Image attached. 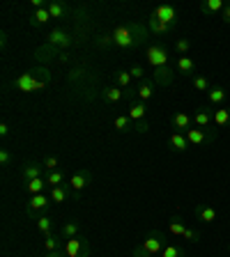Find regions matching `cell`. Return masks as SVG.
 Returning <instances> with one entry per match:
<instances>
[{"label":"cell","instance_id":"6da1fadb","mask_svg":"<svg viewBox=\"0 0 230 257\" xmlns=\"http://www.w3.org/2000/svg\"><path fill=\"white\" fill-rule=\"evenodd\" d=\"M166 246V234L161 230H150L145 239L134 248V257H155Z\"/></svg>","mask_w":230,"mask_h":257},{"label":"cell","instance_id":"7a4b0ae2","mask_svg":"<svg viewBox=\"0 0 230 257\" xmlns=\"http://www.w3.org/2000/svg\"><path fill=\"white\" fill-rule=\"evenodd\" d=\"M62 252H64V257H90L92 248L86 239L76 236V239H64Z\"/></svg>","mask_w":230,"mask_h":257},{"label":"cell","instance_id":"3957f363","mask_svg":"<svg viewBox=\"0 0 230 257\" xmlns=\"http://www.w3.org/2000/svg\"><path fill=\"white\" fill-rule=\"evenodd\" d=\"M145 60L147 64H152V69L157 67H166L168 64V48L164 44H150L145 48Z\"/></svg>","mask_w":230,"mask_h":257},{"label":"cell","instance_id":"277c9868","mask_svg":"<svg viewBox=\"0 0 230 257\" xmlns=\"http://www.w3.org/2000/svg\"><path fill=\"white\" fill-rule=\"evenodd\" d=\"M111 35H113L115 46H120V48H134L136 42H138L136 35H134V30H131V26H118Z\"/></svg>","mask_w":230,"mask_h":257},{"label":"cell","instance_id":"5b68a950","mask_svg":"<svg viewBox=\"0 0 230 257\" xmlns=\"http://www.w3.org/2000/svg\"><path fill=\"white\" fill-rule=\"evenodd\" d=\"M90 182H92V172L83 168V170H76L74 175L69 177L67 184H69V188H71V195H79L86 186H90Z\"/></svg>","mask_w":230,"mask_h":257},{"label":"cell","instance_id":"8992f818","mask_svg":"<svg viewBox=\"0 0 230 257\" xmlns=\"http://www.w3.org/2000/svg\"><path fill=\"white\" fill-rule=\"evenodd\" d=\"M14 87L19 92H35V90H39V80L35 78V74L32 71H26V74H21V76H16L14 78Z\"/></svg>","mask_w":230,"mask_h":257},{"label":"cell","instance_id":"52a82bcc","mask_svg":"<svg viewBox=\"0 0 230 257\" xmlns=\"http://www.w3.org/2000/svg\"><path fill=\"white\" fill-rule=\"evenodd\" d=\"M48 202H51V198H48V193L30 195V200H28V204H26V214H28V216H37L39 211H44V209L48 207Z\"/></svg>","mask_w":230,"mask_h":257},{"label":"cell","instance_id":"ba28073f","mask_svg":"<svg viewBox=\"0 0 230 257\" xmlns=\"http://www.w3.org/2000/svg\"><path fill=\"white\" fill-rule=\"evenodd\" d=\"M152 74H155V85H161V87H168V85H173V80H175V71L171 69V67H157L155 71H152Z\"/></svg>","mask_w":230,"mask_h":257},{"label":"cell","instance_id":"9c48e42d","mask_svg":"<svg viewBox=\"0 0 230 257\" xmlns=\"http://www.w3.org/2000/svg\"><path fill=\"white\" fill-rule=\"evenodd\" d=\"M193 214H196V218H198L200 223H205V225H209V223H214L216 220V209L212 207V204H207V202H200L198 207L193 209Z\"/></svg>","mask_w":230,"mask_h":257},{"label":"cell","instance_id":"30bf717a","mask_svg":"<svg viewBox=\"0 0 230 257\" xmlns=\"http://www.w3.org/2000/svg\"><path fill=\"white\" fill-rule=\"evenodd\" d=\"M152 16H157L159 21L168 23V26H175V23H177V10H175L173 5H161V7H157V10L152 12Z\"/></svg>","mask_w":230,"mask_h":257},{"label":"cell","instance_id":"8fae6325","mask_svg":"<svg viewBox=\"0 0 230 257\" xmlns=\"http://www.w3.org/2000/svg\"><path fill=\"white\" fill-rule=\"evenodd\" d=\"M212 115H214V108H209V106L198 108V110L193 112V124L198 128H207L209 124H214L212 122Z\"/></svg>","mask_w":230,"mask_h":257},{"label":"cell","instance_id":"7c38bea8","mask_svg":"<svg viewBox=\"0 0 230 257\" xmlns=\"http://www.w3.org/2000/svg\"><path fill=\"white\" fill-rule=\"evenodd\" d=\"M191 124H193V117L187 115V112H175L171 117V126L175 131H180V134H187L189 128H191Z\"/></svg>","mask_w":230,"mask_h":257},{"label":"cell","instance_id":"4fadbf2b","mask_svg":"<svg viewBox=\"0 0 230 257\" xmlns=\"http://www.w3.org/2000/svg\"><path fill=\"white\" fill-rule=\"evenodd\" d=\"M48 44H51V46H58V48H67L71 44V37L62 28H53L51 35H48Z\"/></svg>","mask_w":230,"mask_h":257},{"label":"cell","instance_id":"5bb4252c","mask_svg":"<svg viewBox=\"0 0 230 257\" xmlns=\"http://www.w3.org/2000/svg\"><path fill=\"white\" fill-rule=\"evenodd\" d=\"M225 5H228V3H223V0H203V3H200V12L207 16H216V14L221 16Z\"/></svg>","mask_w":230,"mask_h":257},{"label":"cell","instance_id":"9a60e30c","mask_svg":"<svg viewBox=\"0 0 230 257\" xmlns=\"http://www.w3.org/2000/svg\"><path fill=\"white\" fill-rule=\"evenodd\" d=\"M168 145H171V152H187L189 147H191L187 136L180 134V131H173L171 138H168Z\"/></svg>","mask_w":230,"mask_h":257},{"label":"cell","instance_id":"2e32d148","mask_svg":"<svg viewBox=\"0 0 230 257\" xmlns=\"http://www.w3.org/2000/svg\"><path fill=\"white\" fill-rule=\"evenodd\" d=\"M177 71L182 76H187V78H193L196 76V62L191 58H187V55H180L177 58Z\"/></svg>","mask_w":230,"mask_h":257},{"label":"cell","instance_id":"e0dca14e","mask_svg":"<svg viewBox=\"0 0 230 257\" xmlns=\"http://www.w3.org/2000/svg\"><path fill=\"white\" fill-rule=\"evenodd\" d=\"M136 94H138V99L143 103L150 101L152 94H155V80H152V78H143V80H140V85H138V90H136Z\"/></svg>","mask_w":230,"mask_h":257},{"label":"cell","instance_id":"ac0fdd59","mask_svg":"<svg viewBox=\"0 0 230 257\" xmlns=\"http://www.w3.org/2000/svg\"><path fill=\"white\" fill-rule=\"evenodd\" d=\"M71 195V188H69V184H62V186H53L51 191H48V198H51V202H55V204H60V202H64V200Z\"/></svg>","mask_w":230,"mask_h":257},{"label":"cell","instance_id":"d6986e66","mask_svg":"<svg viewBox=\"0 0 230 257\" xmlns=\"http://www.w3.org/2000/svg\"><path fill=\"white\" fill-rule=\"evenodd\" d=\"M147 30L155 32V35H164V32H173V30H175V26H168V23L159 21L157 16L150 14V19H147Z\"/></svg>","mask_w":230,"mask_h":257},{"label":"cell","instance_id":"ffe728a7","mask_svg":"<svg viewBox=\"0 0 230 257\" xmlns=\"http://www.w3.org/2000/svg\"><path fill=\"white\" fill-rule=\"evenodd\" d=\"M184 230H187V225H184V218L182 216H171V220H168V232H171L173 236H184Z\"/></svg>","mask_w":230,"mask_h":257},{"label":"cell","instance_id":"44dd1931","mask_svg":"<svg viewBox=\"0 0 230 257\" xmlns=\"http://www.w3.org/2000/svg\"><path fill=\"white\" fill-rule=\"evenodd\" d=\"M42 166L44 163H26V166H23V179H26V182L39 179V177H42Z\"/></svg>","mask_w":230,"mask_h":257},{"label":"cell","instance_id":"7402d4cb","mask_svg":"<svg viewBox=\"0 0 230 257\" xmlns=\"http://www.w3.org/2000/svg\"><path fill=\"white\" fill-rule=\"evenodd\" d=\"M122 87H118V85H108L106 90H104V94H102V99L104 101H108V103H118L120 99H122Z\"/></svg>","mask_w":230,"mask_h":257},{"label":"cell","instance_id":"603a6c76","mask_svg":"<svg viewBox=\"0 0 230 257\" xmlns=\"http://www.w3.org/2000/svg\"><path fill=\"white\" fill-rule=\"evenodd\" d=\"M129 119L131 122H140V119H145V115H147V106H145L143 101H138V103H134V106L129 108Z\"/></svg>","mask_w":230,"mask_h":257},{"label":"cell","instance_id":"cb8c5ba5","mask_svg":"<svg viewBox=\"0 0 230 257\" xmlns=\"http://www.w3.org/2000/svg\"><path fill=\"white\" fill-rule=\"evenodd\" d=\"M113 126H115V131H120V134H129V131H134L129 115H118V117L113 119Z\"/></svg>","mask_w":230,"mask_h":257},{"label":"cell","instance_id":"d4e9b609","mask_svg":"<svg viewBox=\"0 0 230 257\" xmlns=\"http://www.w3.org/2000/svg\"><path fill=\"white\" fill-rule=\"evenodd\" d=\"M212 122L216 126H228L230 124V108H216L214 115H212Z\"/></svg>","mask_w":230,"mask_h":257},{"label":"cell","instance_id":"484cf974","mask_svg":"<svg viewBox=\"0 0 230 257\" xmlns=\"http://www.w3.org/2000/svg\"><path fill=\"white\" fill-rule=\"evenodd\" d=\"M46 7H48L51 19H62V16L67 14V5H64V3H60V0H51Z\"/></svg>","mask_w":230,"mask_h":257},{"label":"cell","instance_id":"4316f807","mask_svg":"<svg viewBox=\"0 0 230 257\" xmlns=\"http://www.w3.org/2000/svg\"><path fill=\"white\" fill-rule=\"evenodd\" d=\"M81 234V223L79 220H69V223L62 225V236L64 239H76Z\"/></svg>","mask_w":230,"mask_h":257},{"label":"cell","instance_id":"83f0119b","mask_svg":"<svg viewBox=\"0 0 230 257\" xmlns=\"http://www.w3.org/2000/svg\"><path fill=\"white\" fill-rule=\"evenodd\" d=\"M48 19H51V14H48V7H39V10H35V14H32L30 23H32L35 28H39V26H44Z\"/></svg>","mask_w":230,"mask_h":257},{"label":"cell","instance_id":"f1b7e54d","mask_svg":"<svg viewBox=\"0 0 230 257\" xmlns=\"http://www.w3.org/2000/svg\"><path fill=\"white\" fill-rule=\"evenodd\" d=\"M37 230L42 232L44 236L53 234V218H51V216H39L37 218Z\"/></svg>","mask_w":230,"mask_h":257},{"label":"cell","instance_id":"f546056e","mask_svg":"<svg viewBox=\"0 0 230 257\" xmlns=\"http://www.w3.org/2000/svg\"><path fill=\"white\" fill-rule=\"evenodd\" d=\"M48 184H46V179H32V182H26V188H28V193L30 195H39V193H44V188H46Z\"/></svg>","mask_w":230,"mask_h":257},{"label":"cell","instance_id":"4dcf8cb0","mask_svg":"<svg viewBox=\"0 0 230 257\" xmlns=\"http://www.w3.org/2000/svg\"><path fill=\"white\" fill-rule=\"evenodd\" d=\"M161 257H187V250L175 246V243H166L164 250H161Z\"/></svg>","mask_w":230,"mask_h":257},{"label":"cell","instance_id":"1f68e13d","mask_svg":"<svg viewBox=\"0 0 230 257\" xmlns=\"http://www.w3.org/2000/svg\"><path fill=\"white\" fill-rule=\"evenodd\" d=\"M225 101V90L223 87H212V90H209V103H212V106H219V103H223Z\"/></svg>","mask_w":230,"mask_h":257},{"label":"cell","instance_id":"d6a6232c","mask_svg":"<svg viewBox=\"0 0 230 257\" xmlns=\"http://www.w3.org/2000/svg\"><path fill=\"white\" fill-rule=\"evenodd\" d=\"M131 74L129 71H115V83H118V87H122V90H129L131 87Z\"/></svg>","mask_w":230,"mask_h":257},{"label":"cell","instance_id":"836d02e7","mask_svg":"<svg viewBox=\"0 0 230 257\" xmlns=\"http://www.w3.org/2000/svg\"><path fill=\"white\" fill-rule=\"evenodd\" d=\"M191 80H193V87H196V90H198V92H207V90H212V87H209V80H207V76H203V74H196Z\"/></svg>","mask_w":230,"mask_h":257},{"label":"cell","instance_id":"e575fe53","mask_svg":"<svg viewBox=\"0 0 230 257\" xmlns=\"http://www.w3.org/2000/svg\"><path fill=\"white\" fill-rule=\"evenodd\" d=\"M46 184H48L51 188H53V186H62V184H64V175H62L60 170L48 172V175H46Z\"/></svg>","mask_w":230,"mask_h":257},{"label":"cell","instance_id":"d590c367","mask_svg":"<svg viewBox=\"0 0 230 257\" xmlns=\"http://www.w3.org/2000/svg\"><path fill=\"white\" fill-rule=\"evenodd\" d=\"M44 246H46L48 252H55V250H60V239L55 234H48L46 239H44Z\"/></svg>","mask_w":230,"mask_h":257},{"label":"cell","instance_id":"8d00e7d4","mask_svg":"<svg viewBox=\"0 0 230 257\" xmlns=\"http://www.w3.org/2000/svg\"><path fill=\"white\" fill-rule=\"evenodd\" d=\"M182 239L191 241V243H198V241H200V230H196V227H187Z\"/></svg>","mask_w":230,"mask_h":257},{"label":"cell","instance_id":"74e56055","mask_svg":"<svg viewBox=\"0 0 230 257\" xmlns=\"http://www.w3.org/2000/svg\"><path fill=\"white\" fill-rule=\"evenodd\" d=\"M175 48H177V53L180 55H184V53H189V48H191V42H189V39H177L175 42Z\"/></svg>","mask_w":230,"mask_h":257},{"label":"cell","instance_id":"f35d334b","mask_svg":"<svg viewBox=\"0 0 230 257\" xmlns=\"http://www.w3.org/2000/svg\"><path fill=\"white\" fill-rule=\"evenodd\" d=\"M134 131H136V134H147V131H150V124H147V119L134 122Z\"/></svg>","mask_w":230,"mask_h":257},{"label":"cell","instance_id":"ab89813d","mask_svg":"<svg viewBox=\"0 0 230 257\" xmlns=\"http://www.w3.org/2000/svg\"><path fill=\"white\" fill-rule=\"evenodd\" d=\"M129 74H131V78H138V80L145 78V71H143V67H140V64H134V67L129 69Z\"/></svg>","mask_w":230,"mask_h":257},{"label":"cell","instance_id":"60d3db41","mask_svg":"<svg viewBox=\"0 0 230 257\" xmlns=\"http://www.w3.org/2000/svg\"><path fill=\"white\" fill-rule=\"evenodd\" d=\"M44 166H46L48 172L58 170V159H55V156H46V159H44Z\"/></svg>","mask_w":230,"mask_h":257},{"label":"cell","instance_id":"b9f144b4","mask_svg":"<svg viewBox=\"0 0 230 257\" xmlns=\"http://www.w3.org/2000/svg\"><path fill=\"white\" fill-rule=\"evenodd\" d=\"M97 44H99V46H111V44H115V42H113V35H104V37L97 39Z\"/></svg>","mask_w":230,"mask_h":257},{"label":"cell","instance_id":"7bdbcfd3","mask_svg":"<svg viewBox=\"0 0 230 257\" xmlns=\"http://www.w3.org/2000/svg\"><path fill=\"white\" fill-rule=\"evenodd\" d=\"M10 161H12V154H10V150H0V163H3V166H7Z\"/></svg>","mask_w":230,"mask_h":257},{"label":"cell","instance_id":"ee69618b","mask_svg":"<svg viewBox=\"0 0 230 257\" xmlns=\"http://www.w3.org/2000/svg\"><path fill=\"white\" fill-rule=\"evenodd\" d=\"M221 21L228 23V26H230V5H225V10L221 12Z\"/></svg>","mask_w":230,"mask_h":257},{"label":"cell","instance_id":"f6af8a7d","mask_svg":"<svg viewBox=\"0 0 230 257\" xmlns=\"http://www.w3.org/2000/svg\"><path fill=\"white\" fill-rule=\"evenodd\" d=\"M7 134H10V126H7V122H3V124H0V136L5 138Z\"/></svg>","mask_w":230,"mask_h":257},{"label":"cell","instance_id":"bcb514c9","mask_svg":"<svg viewBox=\"0 0 230 257\" xmlns=\"http://www.w3.org/2000/svg\"><path fill=\"white\" fill-rule=\"evenodd\" d=\"M46 257H64V252L62 250H55V252H48Z\"/></svg>","mask_w":230,"mask_h":257},{"label":"cell","instance_id":"7dc6e473","mask_svg":"<svg viewBox=\"0 0 230 257\" xmlns=\"http://www.w3.org/2000/svg\"><path fill=\"white\" fill-rule=\"evenodd\" d=\"M228 252H230V243H228Z\"/></svg>","mask_w":230,"mask_h":257}]
</instances>
